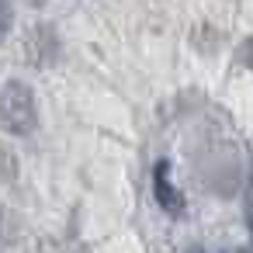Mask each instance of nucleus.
<instances>
[{
  "instance_id": "1",
  "label": "nucleus",
  "mask_w": 253,
  "mask_h": 253,
  "mask_svg": "<svg viewBox=\"0 0 253 253\" xmlns=\"http://www.w3.org/2000/svg\"><path fill=\"white\" fill-rule=\"evenodd\" d=\"M39 125V108H35V94L28 84L21 80H7L0 90V128L11 135H28Z\"/></svg>"
},
{
  "instance_id": "2",
  "label": "nucleus",
  "mask_w": 253,
  "mask_h": 253,
  "mask_svg": "<svg viewBox=\"0 0 253 253\" xmlns=\"http://www.w3.org/2000/svg\"><path fill=\"white\" fill-rule=\"evenodd\" d=\"M173 167H170V160H160L156 163V170H153V194H156V201H160V208L163 211H170V215H180L184 211V194L177 191V184H173Z\"/></svg>"
},
{
  "instance_id": "3",
  "label": "nucleus",
  "mask_w": 253,
  "mask_h": 253,
  "mask_svg": "<svg viewBox=\"0 0 253 253\" xmlns=\"http://www.w3.org/2000/svg\"><path fill=\"white\" fill-rule=\"evenodd\" d=\"M243 218H246V229L253 236V163H250V177H246V194H243Z\"/></svg>"
},
{
  "instance_id": "4",
  "label": "nucleus",
  "mask_w": 253,
  "mask_h": 253,
  "mask_svg": "<svg viewBox=\"0 0 253 253\" xmlns=\"http://www.w3.org/2000/svg\"><path fill=\"white\" fill-rule=\"evenodd\" d=\"M14 25V11H11V0H0V39H4Z\"/></svg>"
},
{
  "instance_id": "5",
  "label": "nucleus",
  "mask_w": 253,
  "mask_h": 253,
  "mask_svg": "<svg viewBox=\"0 0 253 253\" xmlns=\"http://www.w3.org/2000/svg\"><path fill=\"white\" fill-rule=\"evenodd\" d=\"M239 63L253 70V39H246V42L239 45Z\"/></svg>"
},
{
  "instance_id": "6",
  "label": "nucleus",
  "mask_w": 253,
  "mask_h": 253,
  "mask_svg": "<svg viewBox=\"0 0 253 253\" xmlns=\"http://www.w3.org/2000/svg\"><path fill=\"white\" fill-rule=\"evenodd\" d=\"M187 253H205V250H201V246H194V250H187Z\"/></svg>"
},
{
  "instance_id": "7",
  "label": "nucleus",
  "mask_w": 253,
  "mask_h": 253,
  "mask_svg": "<svg viewBox=\"0 0 253 253\" xmlns=\"http://www.w3.org/2000/svg\"><path fill=\"white\" fill-rule=\"evenodd\" d=\"M80 253H87V250H80Z\"/></svg>"
}]
</instances>
